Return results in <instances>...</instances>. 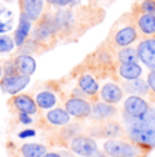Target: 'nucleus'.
I'll return each instance as SVG.
<instances>
[{
	"mask_svg": "<svg viewBox=\"0 0 155 157\" xmlns=\"http://www.w3.org/2000/svg\"><path fill=\"white\" fill-rule=\"evenodd\" d=\"M20 14L29 21L37 22L44 11V0H19Z\"/></svg>",
	"mask_w": 155,
	"mask_h": 157,
	"instance_id": "10",
	"label": "nucleus"
},
{
	"mask_svg": "<svg viewBox=\"0 0 155 157\" xmlns=\"http://www.w3.org/2000/svg\"><path fill=\"white\" fill-rule=\"evenodd\" d=\"M30 116H31V115L19 112V122L23 123V124H31V123H33V119H31Z\"/></svg>",
	"mask_w": 155,
	"mask_h": 157,
	"instance_id": "32",
	"label": "nucleus"
},
{
	"mask_svg": "<svg viewBox=\"0 0 155 157\" xmlns=\"http://www.w3.org/2000/svg\"><path fill=\"white\" fill-rule=\"evenodd\" d=\"M147 83H148V86H150V89L155 93V71H151L150 74H148Z\"/></svg>",
	"mask_w": 155,
	"mask_h": 157,
	"instance_id": "33",
	"label": "nucleus"
},
{
	"mask_svg": "<svg viewBox=\"0 0 155 157\" xmlns=\"http://www.w3.org/2000/svg\"><path fill=\"white\" fill-rule=\"evenodd\" d=\"M150 109L147 101L140 96H129L124 101V112L131 117H142Z\"/></svg>",
	"mask_w": 155,
	"mask_h": 157,
	"instance_id": "8",
	"label": "nucleus"
},
{
	"mask_svg": "<svg viewBox=\"0 0 155 157\" xmlns=\"http://www.w3.org/2000/svg\"><path fill=\"white\" fill-rule=\"evenodd\" d=\"M70 147L75 155L82 157H88L98 149L97 141L88 135H76L71 140Z\"/></svg>",
	"mask_w": 155,
	"mask_h": 157,
	"instance_id": "4",
	"label": "nucleus"
},
{
	"mask_svg": "<svg viewBox=\"0 0 155 157\" xmlns=\"http://www.w3.org/2000/svg\"><path fill=\"white\" fill-rule=\"evenodd\" d=\"M82 131V127L78 124H71V126H65L64 128H63V135L67 138H71L72 140L74 137H76L79 132Z\"/></svg>",
	"mask_w": 155,
	"mask_h": 157,
	"instance_id": "28",
	"label": "nucleus"
},
{
	"mask_svg": "<svg viewBox=\"0 0 155 157\" xmlns=\"http://www.w3.org/2000/svg\"><path fill=\"white\" fill-rule=\"evenodd\" d=\"M31 30V21H29L25 15L20 14V19H19V25L15 30V36H14V41H15L16 47H22L23 43L27 40L29 34Z\"/></svg>",
	"mask_w": 155,
	"mask_h": 157,
	"instance_id": "17",
	"label": "nucleus"
},
{
	"mask_svg": "<svg viewBox=\"0 0 155 157\" xmlns=\"http://www.w3.org/2000/svg\"><path fill=\"white\" fill-rule=\"evenodd\" d=\"M3 72H4V75H3V77H11V75L19 74L14 62H7V63H5V64L3 66Z\"/></svg>",
	"mask_w": 155,
	"mask_h": 157,
	"instance_id": "29",
	"label": "nucleus"
},
{
	"mask_svg": "<svg viewBox=\"0 0 155 157\" xmlns=\"http://www.w3.org/2000/svg\"><path fill=\"white\" fill-rule=\"evenodd\" d=\"M101 97L105 102H109V104H117L123 100L124 97V93L123 89H121L118 85L116 83H105L101 89Z\"/></svg>",
	"mask_w": 155,
	"mask_h": 157,
	"instance_id": "13",
	"label": "nucleus"
},
{
	"mask_svg": "<svg viewBox=\"0 0 155 157\" xmlns=\"http://www.w3.org/2000/svg\"><path fill=\"white\" fill-rule=\"evenodd\" d=\"M91 134L94 137H99V138H117L123 135V126L118 122L114 120H105V122H99V124L93 127Z\"/></svg>",
	"mask_w": 155,
	"mask_h": 157,
	"instance_id": "7",
	"label": "nucleus"
},
{
	"mask_svg": "<svg viewBox=\"0 0 155 157\" xmlns=\"http://www.w3.org/2000/svg\"><path fill=\"white\" fill-rule=\"evenodd\" d=\"M13 26V13L5 7H0V34L5 33Z\"/></svg>",
	"mask_w": 155,
	"mask_h": 157,
	"instance_id": "26",
	"label": "nucleus"
},
{
	"mask_svg": "<svg viewBox=\"0 0 155 157\" xmlns=\"http://www.w3.org/2000/svg\"><path fill=\"white\" fill-rule=\"evenodd\" d=\"M13 104L19 112L27 113V115H35L38 111L37 102H35L30 96L26 94H19L13 98Z\"/></svg>",
	"mask_w": 155,
	"mask_h": 157,
	"instance_id": "14",
	"label": "nucleus"
},
{
	"mask_svg": "<svg viewBox=\"0 0 155 157\" xmlns=\"http://www.w3.org/2000/svg\"><path fill=\"white\" fill-rule=\"evenodd\" d=\"M138 28L146 36L155 34V15L150 13H143L138 18Z\"/></svg>",
	"mask_w": 155,
	"mask_h": 157,
	"instance_id": "18",
	"label": "nucleus"
},
{
	"mask_svg": "<svg viewBox=\"0 0 155 157\" xmlns=\"http://www.w3.org/2000/svg\"><path fill=\"white\" fill-rule=\"evenodd\" d=\"M142 8L144 10V13H150L155 15V2L154 0H144L142 3Z\"/></svg>",
	"mask_w": 155,
	"mask_h": 157,
	"instance_id": "30",
	"label": "nucleus"
},
{
	"mask_svg": "<svg viewBox=\"0 0 155 157\" xmlns=\"http://www.w3.org/2000/svg\"><path fill=\"white\" fill-rule=\"evenodd\" d=\"M88 157H109V156L105 153V150H99V149H97V150H95V152L93 153V155H90Z\"/></svg>",
	"mask_w": 155,
	"mask_h": 157,
	"instance_id": "35",
	"label": "nucleus"
},
{
	"mask_svg": "<svg viewBox=\"0 0 155 157\" xmlns=\"http://www.w3.org/2000/svg\"><path fill=\"white\" fill-rule=\"evenodd\" d=\"M49 4L52 6H57V7H65V6H70L72 3H75V0H46Z\"/></svg>",
	"mask_w": 155,
	"mask_h": 157,
	"instance_id": "31",
	"label": "nucleus"
},
{
	"mask_svg": "<svg viewBox=\"0 0 155 157\" xmlns=\"http://www.w3.org/2000/svg\"><path fill=\"white\" fill-rule=\"evenodd\" d=\"M118 113L117 108L114 104H109V102H95L91 107V116L93 119L98 120V122H105V120H112L116 117Z\"/></svg>",
	"mask_w": 155,
	"mask_h": 157,
	"instance_id": "11",
	"label": "nucleus"
},
{
	"mask_svg": "<svg viewBox=\"0 0 155 157\" xmlns=\"http://www.w3.org/2000/svg\"><path fill=\"white\" fill-rule=\"evenodd\" d=\"M34 135H35V131L34 130H30V128L19 132V138H30V137H34Z\"/></svg>",
	"mask_w": 155,
	"mask_h": 157,
	"instance_id": "34",
	"label": "nucleus"
},
{
	"mask_svg": "<svg viewBox=\"0 0 155 157\" xmlns=\"http://www.w3.org/2000/svg\"><path fill=\"white\" fill-rule=\"evenodd\" d=\"M3 75H4V72H3V66L0 64V78H2Z\"/></svg>",
	"mask_w": 155,
	"mask_h": 157,
	"instance_id": "37",
	"label": "nucleus"
},
{
	"mask_svg": "<svg viewBox=\"0 0 155 157\" xmlns=\"http://www.w3.org/2000/svg\"><path fill=\"white\" fill-rule=\"evenodd\" d=\"M35 102H37V107L41 109H52L57 104V98H56L55 93L45 90V92L38 93L35 97Z\"/></svg>",
	"mask_w": 155,
	"mask_h": 157,
	"instance_id": "22",
	"label": "nucleus"
},
{
	"mask_svg": "<svg viewBox=\"0 0 155 157\" xmlns=\"http://www.w3.org/2000/svg\"><path fill=\"white\" fill-rule=\"evenodd\" d=\"M103 150L109 157H139L142 149L133 142L123 140H108L103 144Z\"/></svg>",
	"mask_w": 155,
	"mask_h": 157,
	"instance_id": "2",
	"label": "nucleus"
},
{
	"mask_svg": "<svg viewBox=\"0 0 155 157\" xmlns=\"http://www.w3.org/2000/svg\"><path fill=\"white\" fill-rule=\"evenodd\" d=\"M127 135L133 144L140 146L155 147V109H148L142 117H131Z\"/></svg>",
	"mask_w": 155,
	"mask_h": 157,
	"instance_id": "1",
	"label": "nucleus"
},
{
	"mask_svg": "<svg viewBox=\"0 0 155 157\" xmlns=\"http://www.w3.org/2000/svg\"><path fill=\"white\" fill-rule=\"evenodd\" d=\"M117 57L121 64H124V63H138L139 62L138 51L133 49V48H129V47L123 48V49L118 52Z\"/></svg>",
	"mask_w": 155,
	"mask_h": 157,
	"instance_id": "25",
	"label": "nucleus"
},
{
	"mask_svg": "<svg viewBox=\"0 0 155 157\" xmlns=\"http://www.w3.org/2000/svg\"><path fill=\"white\" fill-rule=\"evenodd\" d=\"M139 55V60L144 63L146 67L151 71H155V38L143 40L136 48Z\"/></svg>",
	"mask_w": 155,
	"mask_h": 157,
	"instance_id": "9",
	"label": "nucleus"
},
{
	"mask_svg": "<svg viewBox=\"0 0 155 157\" xmlns=\"http://www.w3.org/2000/svg\"><path fill=\"white\" fill-rule=\"evenodd\" d=\"M71 115L61 108H52L46 113V120L53 126H65L70 123Z\"/></svg>",
	"mask_w": 155,
	"mask_h": 157,
	"instance_id": "19",
	"label": "nucleus"
},
{
	"mask_svg": "<svg viewBox=\"0 0 155 157\" xmlns=\"http://www.w3.org/2000/svg\"><path fill=\"white\" fill-rule=\"evenodd\" d=\"M138 38V32L133 26H127V28L120 29L117 33L114 34V44L117 47L125 48L129 47L133 41Z\"/></svg>",
	"mask_w": 155,
	"mask_h": 157,
	"instance_id": "15",
	"label": "nucleus"
},
{
	"mask_svg": "<svg viewBox=\"0 0 155 157\" xmlns=\"http://www.w3.org/2000/svg\"><path fill=\"white\" fill-rule=\"evenodd\" d=\"M91 107L93 105L88 101H86L82 97H71L70 100L65 101L64 109L67 111L71 116L78 117V119H85L91 115Z\"/></svg>",
	"mask_w": 155,
	"mask_h": 157,
	"instance_id": "5",
	"label": "nucleus"
},
{
	"mask_svg": "<svg viewBox=\"0 0 155 157\" xmlns=\"http://www.w3.org/2000/svg\"><path fill=\"white\" fill-rule=\"evenodd\" d=\"M37 22L38 25L34 29V33H33V40L37 41V43H44V41L49 40L52 36H55L57 33L53 15H44Z\"/></svg>",
	"mask_w": 155,
	"mask_h": 157,
	"instance_id": "3",
	"label": "nucleus"
},
{
	"mask_svg": "<svg viewBox=\"0 0 155 157\" xmlns=\"http://www.w3.org/2000/svg\"><path fill=\"white\" fill-rule=\"evenodd\" d=\"M23 157H42L46 153V146L41 144H23L20 146Z\"/></svg>",
	"mask_w": 155,
	"mask_h": 157,
	"instance_id": "23",
	"label": "nucleus"
},
{
	"mask_svg": "<svg viewBox=\"0 0 155 157\" xmlns=\"http://www.w3.org/2000/svg\"><path fill=\"white\" fill-rule=\"evenodd\" d=\"M78 86H79V89L87 96H95L98 93L97 81L88 74H85L79 78V81H78Z\"/></svg>",
	"mask_w": 155,
	"mask_h": 157,
	"instance_id": "21",
	"label": "nucleus"
},
{
	"mask_svg": "<svg viewBox=\"0 0 155 157\" xmlns=\"http://www.w3.org/2000/svg\"><path fill=\"white\" fill-rule=\"evenodd\" d=\"M124 90L129 96H147L150 92V86H148L147 81L142 79V78H136V79L124 81L123 83Z\"/></svg>",
	"mask_w": 155,
	"mask_h": 157,
	"instance_id": "12",
	"label": "nucleus"
},
{
	"mask_svg": "<svg viewBox=\"0 0 155 157\" xmlns=\"http://www.w3.org/2000/svg\"><path fill=\"white\" fill-rule=\"evenodd\" d=\"M15 63V67L19 74H23V75H33L35 71V60L33 59L30 55H26V53H20L19 56L15 57L14 60Z\"/></svg>",
	"mask_w": 155,
	"mask_h": 157,
	"instance_id": "16",
	"label": "nucleus"
},
{
	"mask_svg": "<svg viewBox=\"0 0 155 157\" xmlns=\"http://www.w3.org/2000/svg\"><path fill=\"white\" fill-rule=\"evenodd\" d=\"M15 48V41L5 34H0V53H7Z\"/></svg>",
	"mask_w": 155,
	"mask_h": 157,
	"instance_id": "27",
	"label": "nucleus"
},
{
	"mask_svg": "<svg viewBox=\"0 0 155 157\" xmlns=\"http://www.w3.org/2000/svg\"><path fill=\"white\" fill-rule=\"evenodd\" d=\"M53 19H55L57 32L67 30L71 26V23H72V14L67 10H60L53 15Z\"/></svg>",
	"mask_w": 155,
	"mask_h": 157,
	"instance_id": "24",
	"label": "nucleus"
},
{
	"mask_svg": "<svg viewBox=\"0 0 155 157\" xmlns=\"http://www.w3.org/2000/svg\"><path fill=\"white\" fill-rule=\"evenodd\" d=\"M42 157H61L60 153H56V152H50V153H45Z\"/></svg>",
	"mask_w": 155,
	"mask_h": 157,
	"instance_id": "36",
	"label": "nucleus"
},
{
	"mask_svg": "<svg viewBox=\"0 0 155 157\" xmlns=\"http://www.w3.org/2000/svg\"><path fill=\"white\" fill-rule=\"evenodd\" d=\"M142 67L138 63H124L120 66L118 68V74L121 78H124L125 81H131V79H136V78L142 77Z\"/></svg>",
	"mask_w": 155,
	"mask_h": 157,
	"instance_id": "20",
	"label": "nucleus"
},
{
	"mask_svg": "<svg viewBox=\"0 0 155 157\" xmlns=\"http://www.w3.org/2000/svg\"><path fill=\"white\" fill-rule=\"evenodd\" d=\"M30 82V77L23 74L11 75V77H3L0 81V87L3 92L8 93V94H16L20 90H23Z\"/></svg>",
	"mask_w": 155,
	"mask_h": 157,
	"instance_id": "6",
	"label": "nucleus"
}]
</instances>
